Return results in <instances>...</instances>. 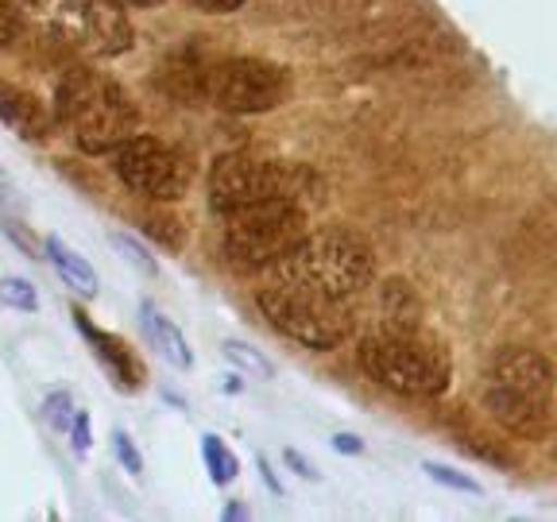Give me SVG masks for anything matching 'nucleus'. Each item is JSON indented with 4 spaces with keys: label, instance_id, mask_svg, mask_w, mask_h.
I'll return each mask as SVG.
<instances>
[{
    "label": "nucleus",
    "instance_id": "nucleus-1",
    "mask_svg": "<svg viewBox=\"0 0 557 522\" xmlns=\"http://www.w3.org/2000/svg\"><path fill=\"white\" fill-rule=\"evenodd\" d=\"M54 121L86 156H109L139 132V109L101 70L78 66L54 89Z\"/></svg>",
    "mask_w": 557,
    "mask_h": 522
},
{
    "label": "nucleus",
    "instance_id": "nucleus-2",
    "mask_svg": "<svg viewBox=\"0 0 557 522\" xmlns=\"http://www.w3.org/2000/svg\"><path fill=\"white\" fill-rule=\"evenodd\" d=\"M360 368L399 395H442L449 387V352L418 325H375L360 340Z\"/></svg>",
    "mask_w": 557,
    "mask_h": 522
},
{
    "label": "nucleus",
    "instance_id": "nucleus-3",
    "mask_svg": "<svg viewBox=\"0 0 557 522\" xmlns=\"http://www.w3.org/2000/svg\"><path fill=\"white\" fill-rule=\"evenodd\" d=\"M256 302L268 313V322L278 333H287L290 340L306 348H337L352 337L357 330V306L345 298L322 295V290L295 283V278L278 275V271H263V283L256 290Z\"/></svg>",
    "mask_w": 557,
    "mask_h": 522
},
{
    "label": "nucleus",
    "instance_id": "nucleus-4",
    "mask_svg": "<svg viewBox=\"0 0 557 522\" xmlns=\"http://www.w3.org/2000/svg\"><path fill=\"white\" fill-rule=\"evenodd\" d=\"M263 271H278V275L306 283V287L322 290V295L345 298V302H352V306H357V298L375 283L372 248H368L357 233H345V228L306 233L295 252L283 256V260Z\"/></svg>",
    "mask_w": 557,
    "mask_h": 522
},
{
    "label": "nucleus",
    "instance_id": "nucleus-5",
    "mask_svg": "<svg viewBox=\"0 0 557 522\" xmlns=\"http://www.w3.org/2000/svg\"><path fill=\"white\" fill-rule=\"evenodd\" d=\"M484 407L522 437H542L554 418V372L531 348H507L484 375Z\"/></svg>",
    "mask_w": 557,
    "mask_h": 522
},
{
    "label": "nucleus",
    "instance_id": "nucleus-6",
    "mask_svg": "<svg viewBox=\"0 0 557 522\" xmlns=\"http://www.w3.org/2000/svg\"><path fill=\"white\" fill-rule=\"evenodd\" d=\"M221 248L236 271H263L302 244L306 206L295 198H263L221 213Z\"/></svg>",
    "mask_w": 557,
    "mask_h": 522
},
{
    "label": "nucleus",
    "instance_id": "nucleus-7",
    "mask_svg": "<svg viewBox=\"0 0 557 522\" xmlns=\"http://www.w3.org/2000/svg\"><path fill=\"white\" fill-rule=\"evenodd\" d=\"M20 9L54 44L86 59H116L136 44L128 12L116 0H20Z\"/></svg>",
    "mask_w": 557,
    "mask_h": 522
},
{
    "label": "nucleus",
    "instance_id": "nucleus-8",
    "mask_svg": "<svg viewBox=\"0 0 557 522\" xmlns=\"http://www.w3.org/2000/svg\"><path fill=\"white\" fill-rule=\"evenodd\" d=\"M310 174L283 159H263L252 151H228L209 171V206L218 213L252 206L263 198H295L302 206L310 198Z\"/></svg>",
    "mask_w": 557,
    "mask_h": 522
},
{
    "label": "nucleus",
    "instance_id": "nucleus-9",
    "mask_svg": "<svg viewBox=\"0 0 557 522\" xmlns=\"http://www.w3.org/2000/svg\"><path fill=\"white\" fill-rule=\"evenodd\" d=\"M206 97L221 113H271L290 97V74L268 59H225L206 74Z\"/></svg>",
    "mask_w": 557,
    "mask_h": 522
},
{
    "label": "nucleus",
    "instance_id": "nucleus-10",
    "mask_svg": "<svg viewBox=\"0 0 557 522\" xmlns=\"http://www.w3.org/2000/svg\"><path fill=\"white\" fill-rule=\"evenodd\" d=\"M113 171L128 190L151 201H178L190 190L194 166L178 148L156 136H128L113 151Z\"/></svg>",
    "mask_w": 557,
    "mask_h": 522
},
{
    "label": "nucleus",
    "instance_id": "nucleus-11",
    "mask_svg": "<svg viewBox=\"0 0 557 522\" xmlns=\"http://www.w3.org/2000/svg\"><path fill=\"white\" fill-rule=\"evenodd\" d=\"M0 121L4 128H12L20 139H47L54 132V113L47 109L35 94H27L24 86H12V82H0Z\"/></svg>",
    "mask_w": 557,
    "mask_h": 522
},
{
    "label": "nucleus",
    "instance_id": "nucleus-12",
    "mask_svg": "<svg viewBox=\"0 0 557 522\" xmlns=\"http://www.w3.org/2000/svg\"><path fill=\"white\" fill-rule=\"evenodd\" d=\"M74 322H78L82 337H86L89 348L97 352V360L104 364V372L113 375L116 387H124V391H136L139 383H144V364H139V360L132 357V348L124 345V340L116 337V333H104L101 325H89L86 313H78Z\"/></svg>",
    "mask_w": 557,
    "mask_h": 522
},
{
    "label": "nucleus",
    "instance_id": "nucleus-13",
    "mask_svg": "<svg viewBox=\"0 0 557 522\" xmlns=\"http://www.w3.org/2000/svg\"><path fill=\"white\" fill-rule=\"evenodd\" d=\"M139 325H144L148 340L156 345V352L166 360V364H174L178 372H190V368H194V352H190V345H186V337H183V330H178V325L166 322L163 313H159L151 302L139 306Z\"/></svg>",
    "mask_w": 557,
    "mask_h": 522
},
{
    "label": "nucleus",
    "instance_id": "nucleus-14",
    "mask_svg": "<svg viewBox=\"0 0 557 522\" xmlns=\"http://www.w3.org/2000/svg\"><path fill=\"white\" fill-rule=\"evenodd\" d=\"M44 248H47V260H51V268L62 275V283H66L74 295H82V298H97V271L89 268L86 260H82L74 248H70L62 236H47L44 240Z\"/></svg>",
    "mask_w": 557,
    "mask_h": 522
},
{
    "label": "nucleus",
    "instance_id": "nucleus-15",
    "mask_svg": "<svg viewBox=\"0 0 557 522\" xmlns=\"http://www.w3.org/2000/svg\"><path fill=\"white\" fill-rule=\"evenodd\" d=\"M201 457H206V464H209V480L213 484H228V480H236V457L228 452V445L221 442L218 434H206L201 437Z\"/></svg>",
    "mask_w": 557,
    "mask_h": 522
},
{
    "label": "nucleus",
    "instance_id": "nucleus-16",
    "mask_svg": "<svg viewBox=\"0 0 557 522\" xmlns=\"http://www.w3.org/2000/svg\"><path fill=\"white\" fill-rule=\"evenodd\" d=\"M0 306H9V310L20 313H35L39 310V290L20 275H4L0 278Z\"/></svg>",
    "mask_w": 557,
    "mask_h": 522
},
{
    "label": "nucleus",
    "instance_id": "nucleus-17",
    "mask_svg": "<svg viewBox=\"0 0 557 522\" xmlns=\"http://www.w3.org/2000/svg\"><path fill=\"white\" fill-rule=\"evenodd\" d=\"M109 240H113V248L121 252V260H128L132 268L139 271V275H156V271H159L156 252H148V244L136 240L132 233H113Z\"/></svg>",
    "mask_w": 557,
    "mask_h": 522
},
{
    "label": "nucleus",
    "instance_id": "nucleus-18",
    "mask_svg": "<svg viewBox=\"0 0 557 522\" xmlns=\"http://www.w3.org/2000/svg\"><path fill=\"white\" fill-rule=\"evenodd\" d=\"M225 357L233 360L236 368H244V372L260 375V380H271V360H268V357H260L256 348L240 345V340H228V345H225Z\"/></svg>",
    "mask_w": 557,
    "mask_h": 522
},
{
    "label": "nucleus",
    "instance_id": "nucleus-19",
    "mask_svg": "<svg viewBox=\"0 0 557 522\" xmlns=\"http://www.w3.org/2000/svg\"><path fill=\"white\" fill-rule=\"evenodd\" d=\"M113 452H116V461H121L132 476H139V472H144V457H139L136 442H132L124 430H113Z\"/></svg>",
    "mask_w": 557,
    "mask_h": 522
},
{
    "label": "nucleus",
    "instance_id": "nucleus-20",
    "mask_svg": "<svg viewBox=\"0 0 557 522\" xmlns=\"http://www.w3.org/2000/svg\"><path fill=\"white\" fill-rule=\"evenodd\" d=\"M426 476L437 480V484H449L457 487V492H472V496H480V484L472 476H461V472L445 469V464H426Z\"/></svg>",
    "mask_w": 557,
    "mask_h": 522
},
{
    "label": "nucleus",
    "instance_id": "nucleus-21",
    "mask_svg": "<svg viewBox=\"0 0 557 522\" xmlns=\"http://www.w3.org/2000/svg\"><path fill=\"white\" fill-rule=\"evenodd\" d=\"M47 418H51L54 430H62V434H66L70 422H74V407H70V395L66 391L51 395V399H47Z\"/></svg>",
    "mask_w": 557,
    "mask_h": 522
},
{
    "label": "nucleus",
    "instance_id": "nucleus-22",
    "mask_svg": "<svg viewBox=\"0 0 557 522\" xmlns=\"http://www.w3.org/2000/svg\"><path fill=\"white\" fill-rule=\"evenodd\" d=\"M20 35V4L16 0H0V47L12 44Z\"/></svg>",
    "mask_w": 557,
    "mask_h": 522
},
{
    "label": "nucleus",
    "instance_id": "nucleus-23",
    "mask_svg": "<svg viewBox=\"0 0 557 522\" xmlns=\"http://www.w3.org/2000/svg\"><path fill=\"white\" fill-rule=\"evenodd\" d=\"M198 12H213V16H228L244 4V0H190Z\"/></svg>",
    "mask_w": 557,
    "mask_h": 522
},
{
    "label": "nucleus",
    "instance_id": "nucleus-24",
    "mask_svg": "<svg viewBox=\"0 0 557 522\" xmlns=\"http://www.w3.org/2000/svg\"><path fill=\"white\" fill-rule=\"evenodd\" d=\"M70 434H74V449L86 452L89 449V418L74 414V422H70Z\"/></svg>",
    "mask_w": 557,
    "mask_h": 522
},
{
    "label": "nucleus",
    "instance_id": "nucleus-25",
    "mask_svg": "<svg viewBox=\"0 0 557 522\" xmlns=\"http://www.w3.org/2000/svg\"><path fill=\"white\" fill-rule=\"evenodd\" d=\"M333 449L337 452H360V442L352 434H341V437H333Z\"/></svg>",
    "mask_w": 557,
    "mask_h": 522
},
{
    "label": "nucleus",
    "instance_id": "nucleus-26",
    "mask_svg": "<svg viewBox=\"0 0 557 522\" xmlns=\"http://www.w3.org/2000/svg\"><path fill=\"white\" fill-rule=\"evenodd\" d=\"M121 9H159V4H166V0H116Z\"/></svg>",
    "mask_w": 557,
    "mask_h": 522
},
{
    "label": "nucleus",
    "instance_id": "nucleus-27",
    "mask_svg": "<svg viewBox=\"0 0 557 522\" xmlns=\"http://www.w3.org/2000/svg\"><path fill=\"white\" fill-rule=\"evenodd\" d=\"M287 461L295 464V472H298V476H313V472L306 469V461H302V457H298V452H287Z\"/></svg>",
    "mask_w": 557,
    "mask_h": 522
}]
</instances>
